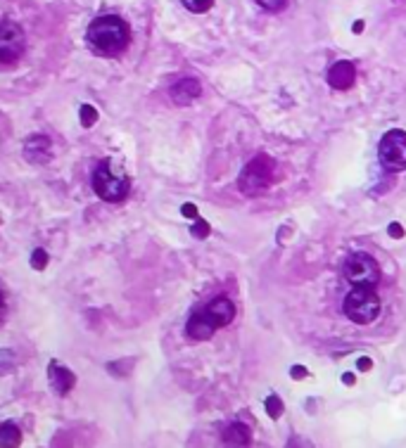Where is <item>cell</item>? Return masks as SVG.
Returning <instances> with one entry per match:
<instances>
[{"mask_svg": "<svg viewBox=\"0 0 406 448\" xmlns=\"http://www.w3.org/2000/svg\"><path fill=\"white\" fill-rule=\"evenodd\" d=\"M378 152H380L383 166L392 169V171H402V169H406V133L390 131L387 136L380 140Z\"/></svg>", "mask_w": 406, "mask_h": 448, "instance_id": "7", "label": "cell"}, {"mask_svg": "<svg viewBox=\"0 0 406 448\" xmlns=\"http://www.w3.org/2000/svg\"><path fill=\"white\" fill-rule=\"evenodd\" d=\"M48 375H50V384H53V389L58 391L60 396H67L74 389V384H76L74 373L67 370L64 365H60L58 360H53V363L48 365Z\"/></svg>", "mask_w": 406, "mask_h": 448, "instance_id": "9", "label": "cell"}, {"mask_svg": "<svg viewBox=\"0 0 406 448\" xmlns=\"http://www.w3.org/2000/svg\"><path fill=\"white\" fill-rule=\"evenodd\" d=\"M328 84L337 90H347L354 84V66L349 62H335L328 71Z\"/></svg>", "mask_w": 406, "mask_h": 448, "instance_id": "10", "label": "cell"}, {"mask_svg": "<svg viewBox=\"0 0 406 448\" xmlns=\"http://www.w3.org/2000/svg\"><path fill=\"white\" fill-rule=\"evenodd\" d=\"M183 214L190 216V219H195V216H198V211H195L193 204H186V207H183Z\"/></svg>", "mask_w": 406, "mask_h": 448, "instance_id": "20", "label": "cell"}, {"mask_svg": "<svg viewBox=\"0 0 406 448\" xmlns=\"http://www.w3.org/2000/svg\"><path fill=\"white\" fill-rule=\"evenodd\" d=\"M24 154H27L29 162H48L50 157V140L48 136L38 133V136H32L24 145Z\"/></svg>", "mask_w": 406, "mask_h": 448, "instance_id": "11", "label": "cell"}, {"mask_svg": "<svg viewBox=\"0 0 406 448\" xmlns=\"http://www.w3.org/2000/svg\"><path fill=\"white\" fill-rule=\"evenodd\" d=\"M256 3H259L264 10H269V12H278V10L285 8L290 0H256Z\"/></svg>", "mask_w": 406, "mask_h": 448, "instance_id": "18", "label": "cell"}, {"mask_svg": "<svg viewBox=\"0 0 406 448\" xmlns=\"http://www.w3.org/2000/svg\"><path fill=\"white\" fill-rule=\"evenodd\" d=\"M380 311V299L371 287H357L344 297V313L349 321L359 323V325H368L375 321Z\"/></svg>", "mask_w": 406, "mask_h": 448, "instance_id": "3", "label": "cell"}, {"mask_svg": "<svg viewBox=\"0 0 406 448\" xmlns=\"http://www.w3.org/2000/svg\"><path fill=\"white\" fill-rule=\"evenodd\" d=\"M344 277L357 287H375L380 282V269L368 254H354L344 264Z\"/></svg>", "mask_w": 406, "mask_h": 448, "instance_id": "6", "label": "cell"}, {"mask_svg": "<svg viewBox=\"0 0 406 448\" xmlns=\"http://www.w3.org/2000/svg\"><path fill=\"white\" fill-rule=\"evenodd\" d=\"M93 190L102 202H121L131 192V178L124 169L112 159H105L95 166L93 171Z\"/></svg>", "mask_w": 406, "mask_h": 448, "instance_id": "2", "label": "cell"}, {"mask_svg": "<svg viewBox=\"0 0 406 448\" xmlns=\"http://www.w3.org/2000/svg\"><path fill=\"white\" fill-rule=\"evenodd\" d=\"M86 40H88V48L100 58H119L128 48L131 31L119 14H102L91 22Z\"/></svg>", "mask_w": 406, "mask_h": 448, "instance_id": "1", "label": "cell"}, {"mask_svg": "<svg viewBox=\"0 0 406 448\" xmlns=\"http://www.w3.org/2000/svg\"><path fill=\"white\" fill-rule=\"evenodd\" d=\"M32 266L36 271H43L45 266H48V254H45V249H36L32 254Z\"/></svg>", "mask_w": 406, "mask_h": 448, "instance_id": "17", "label": "cell"}, {"mask_svg": "<svg viewBox=\"0 0 406 448\" xmlns=\"http://www.w3.org/2000/svg\"><path fill=\"white\" fill-rule=\"evenodd\" d=\"M181 3L186 5V10H190V12L202 14V12H207V10L212 8L214 0H181Z\"/></svg>", "mask_w": 406, "mask_h": 448, "instance_id": "15", "label": "cell"}, {"mask_svg": "<svg viewBox=\"0 0 406 448\" xmlns=\"http://www.w3.org/2000/svg\"><path fill=\"white\" fill-rule=\"evenodd\" d=\"M0 306H3V295H0Z\"/></svg>", "mask_w": 406, "mask_h": 448, "instance_id": "22", "label": "cell"}, {"mask_svg": "<svg viewBox=\"0 0 406 448\" xmlns=\"http://www.w3.org/2000/svg\"><path fill=\"white\" fill-rule=\"evenodd\" d=\"M79 114H81V126H84V128H91L97 121V112H95V107H91V105L81 107Z\"/></svg>", "mask_w": 406, "mask_h": 448, "instance_id": "16", "label": "cell"}, {"mask_svg": "<svg viewBox=\"0 0 406 448\" xmlns=\"http://www.w3.org/2000/svg\"><path fill=\"white\" fill-rule=\"evenodd\" d=\"M198 313L202 316V321L207 323L209 327L219 329V327L228 325V323L233 321L235 306H233V301H230V299L219 297V299H214L212 303H207V306H204L202 311H198Z\"/></svg>", "mask_w": 406, "mask_h": 448, "instance_id": "8", "label": "cell"}, {"mask_svg": "<svg viewBox=\"0 0 406 448\" xmlns=\"http://www.w3.org/2000/svg\"><path fill=\"white\" fill-rule=\"evenodd\" d=\"M22 444V432L14 422H3L0 425V448H19Z\"/></svg>", "mask_w": 406, "mask_h": 448, "instance_id": "14", "label": "cell"}, {"mask_svg": "<svg viewBox=\"0 0 406 448\" xmlns=\"http://www.w3.org/2000/svg\"><path fill=\"white\" fill-rule=\"evenodd\" d=\"M269 413H271V415H280V403H278V399H269Z\"/></svg>", "mask_w": 406, "mask_h": 448, "instance_id": "19", "label": "cell"}, {"mask_svg": "<svg viewBox=\"0 0 406 448\" xmlns=\"http://www.w3.org/2000/svg\"><path fill=\"white\" fill-rule=\"evenodd\" d=\"M27 50V34L17 22H0V64H14Z\"/></svg>", "mask_w": 406, "mask_h": 448, "instance_id": "5", "label": "cell"}, {"mask_svg": "<svg viewBox=\"0 0 406 448\" xmlns=\"http://www.w3.org/2000/svg\"><path fill=\"white\" fill-rule=\"evenodd\" d=\"M271 180H274V159L269 154H259L243 169L240 190L245 195H259L261 190L269 188Z\"/></svg>", "mask_w": 406, "mask_h": 448, "instance_id": "4", "label": "cell"}, {"mask_svg": "<svg viewBox=\"0 0 406 448\" xmlns=\"http://www.w3.org/2000/svg\"><path fill=\"white\" fill-rule=\"evenodd\" d=\"M195 235H207V225H204V223L195 225Z\"/></svg>", "mask_w": 406, "mask_h": 448, "instance_id": "21", "label": "cell"}, {"mask_svg": "<svg viewBox=\"0 0 406 448\" xmlns=\"http://www.w3.org/2000/svg\"><path fill=\"white\" fill-rule=\"evenodd\" d=\"M224 439H226V444H228V446L243 448V446L250 444V430L243 425V422H233V425L226 427Z\"/></svg>", "mask_w": 406, "mask_h": 448, "instance_id": "13", "label": "cell"}, {"mask_svg": "<svg viewBox=\"0 0 406 448\" xmlns=\"http://www.w3.org/2000/svg\"><path fill=\"white\" fill-rule=\"evenodd\" d=\"M198 95H200V84L195 79H181L178 84L171 86V97L178 105H188Z\"/></svg>", "mask_w": 406, "mask_h": 448, "instance_id": "12", "label": "cell"}]
</instances>
